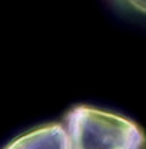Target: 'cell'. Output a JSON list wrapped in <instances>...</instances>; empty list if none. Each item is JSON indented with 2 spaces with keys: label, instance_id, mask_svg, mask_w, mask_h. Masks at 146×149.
<instances>
[{
  "label": "cell",
  "instance_id": "cell-1",
  "mask_svg": "<svg viewBox=\"0 0 146 149\" xmlns=\"http://www.w3.org/2000/svg\"><path fill=\"white\" fill-rule=\"evenodd\" d=\"M70 149H145L142 128L125 116L77 105L65 116Z\"/></svg>",
  "mask_w": 146,
  "mask_h": 149
},
{
  "label": "cell",
  "instance_id": "cell-2",
  "mask_svg": "<svg viewBox=\"0 0 146 149\" xmlns=\"http://www.w3.org/2000/svg\"><path fill=\"white\" fill-rule=\"evenodd\" d=\"M6 149H70V145L66 128L49 123L19 136Z\"/></svg>",
  "mask_w": 146,
  "mask_h": 149
},
{
  "label": "cell",
  "instance_id": "cell-3",
  "mask_svg": "<svg viewBox=\"0 0 146 149\" xmlns=\"http://www.w3.org/2000/svg\"><path fill=\"white\" fill-rule=\"evenodd\" d=\"M119 1L123 3L125 6H129L132 10L146 16V0H119Z\"/></svg>",
  "mask_w": 146,
  "mask_h": 149
}]
</instances>
